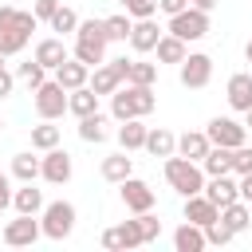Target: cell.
I'll return each mask as SVG.
<instances>
[{
    "instance_id": "cell-16",
    "label": "cell",
    "mask_w": 252,
    "mask_h": 252,
    "mask_svg": "<svg viewBox=\"0 0 252 252\" xmlns=\"http://www.w3.org/2000/svg\"><path fill=\"white\" fill-rule=\"evenodd\" d=\"M224 94H228V106L232 110H252V75L248 71H236L232 79H228V87H224Z\"/></svg>"
},
{
    "instance_id": "cell-29",
    "label": "cell",
    "mask_w": 252,
    "mask_h": 252,
    "mask_svg": "<svg viewBox=\"0 0 252 252\" xmlns=\"http://www.w3.org/2000/svg\"><path fill=\"white\" fill-rule=\"evenodd\" d=\"M130 173H134V158H126V150H122V154L102 158V177H106V181H114V185H118V181H126Z\"/></svg>"
},
{
    "instance_id": "cell-27",
    "label": "cell",
    "mask_w": 252,
    "mask_h": 252,
    "mask_svg": "<svg viewBox=\"0 0 252 252\" xmlns=\"http://www.w3.org/2000/svg\"><path fill=\"white\" fill-rule=\"evenodd\" d=\"M12 205H16V213H43V189H35L32 181H24V189H16L12 193Z\"/></svg>"
},
{
    "instance_id": "cell-43",
    "label": "cell",
    "mask_w": 252,
    "mask_h": 252,
    "mask_svg": "<svg viewBox=\"0 0 252 252\" xmlns=\"http://www.w3.org/2000/svg\"><path fill=\"white\" fill-rule=\"evenodd\" d=\"M55 8H59V0H35V16H39V20H51Z\"/></svg>"
},
{
    "instance_id": "cell-2",
    "label": "cell",
    "mask_w": 252,
    "mask_h": 252,
    "mask_svg": "<svg viewBox=\"0 0 252 252\" xmlns=\"http://www.w3.org/2000/svg\"><path fill=\"white\" fill-rule=\"evenodd\" d=\"M106 20H79L75 28V59H83L87 67H98L106 63Z\"/></svg>"
},
{
    "instance_id": "cell-22",
    "label": "cell",
    "mask_w": 252,
    "mask_h": 252,
    "mask_svg": "<svg viewBox=\"0 0 252 252\" xmlns=\"http://www.w3.org/2000/svg\"><path fill=\"white\" fill-rule=\"evenodd\" d=\"M209 240H205V228L201 224H193V220H185L177 232H173V248L177 252H201Z\"/></svg>"
},
{
    "instance_id": "cell-35",
    "label": "cell",
    "mask_w": 252,
    "mask_h": 252,
    "mask_svg": "<svg viewBox=\"0 0 252 252\" xmlns=\"http://www.w3.org/2000/svg\"><path fill=\"white\" fill-rule=\"evenodd\" d=\"M130 32H134V16L130 12H122V16H106V35L110 39H130Z\"/></svg>"
},
{
    "instance_id": "cell-5",
    "label": "cell",
    "mask_w": 252,
    "mask_h": 252,
    "mask_svg": "<svg viewBox=\"0 0 252 252\" xmlns=\"http://www.w3.org/2000/svg\"><path fill=\"white\" fill-rule=\"evenodd\" d=\"M39 224H43V236H47V240H67V236L75 232V205H71V201H51V205H43Z\"/></svg>"
},
{
    "instance_id": "cell-49",
    "label": "cell",
    "mask_w": 252,
    "mask_h": 252,
    "mask_svg": "<svg viewBox=\"0 0 252 252\" xmlns=\"http://www.w3.org/2000/svg\"><path fill=\"white\" fill-rule=\"evenodd\" d=\"M244 59H248V63H252V39H248V47H244Z\"/></svg>"
},
{
    "instance_id": "cell-17",
    "label": "cell",
    "mask_w": 252,
    "mask_h": 252,
    "mask_svg": "<svg viewBox=\"0 0 252 252\" xmlns=\"http://www.w3.org/2000/svg\"><path fill=\"white\" fill-rule=\"evenodd\" d=\"M165 32L154 24V16L150 20H134V32H130V47L138 51V55H146V51H154L158 47V39H161Z\"/></svg>"
},
{
    "instance_id": "cell-10",
    "label": "cell",
    "mask_w": 252,
    "mask_h": 252,
    "mask_svg": "<svg viewBox=\"0 0 252 252\" xmlns=\"http://www.w3.org/2000/svg\"><path fill=\"white\" fill-rule=\"evenodd\" d=\"M39 236H43V224H39L32 213H20L16 220L4 224V244H8V248H28V244H35Z\"/></svg>"
},
{
    "instance_id": "cell-37",
    "label": "cell",
    "mask_w": 252,
    "mask_h": 252,
    "mask_svg": "<svg viewBox=\"0 0 252 252\" xmlns=\"http://www.w3.org/2000/svg\"><path fill=\"white\" fill-rule=\"evenodd\" d=\"M47 24H51V32L67 35V32H75V28H79V16H75V12L67 8V4H59V8H55V16H51Z\"/></svg>"
},
{
    "instance_id": "cell-50",
    "label": "cell",
    "mask_w": 252,
    "mask_h": 252,
    "mask_svg": "<svg viewBox=\"0 0 252 252\" xmlns=\"http://www.w3.org/2000/svg\"><path fill=\"white\" fill-rule=\"evenodd\" d=\"M118 4H122V8H126V4H130V0H118Z\"/></svg>"
},
{
    "instance_id": "cell-7",
    "label": "cell",
    "mask_w": 252,
    "mask_h": 252,
    "mask_svg": "<svg viewBox=\"0 0 252 252\" xmlns=\"http://www.w3.org/2000/svg\"><path fill=\"white\" fill-rule=\"evenodd\" d=\"M169 35H177V39H185V43L205 39V35H209V12H201V8L189 4L185 12L169 16Z\"/></svg>"
},
{
    "instance_id": "cell-40",
    "label": "cell",
    "mask_w": 252,
    "mask_h": 252,
    "mask_svg": "<svg viewBox=\"0 0 252 252\" xmlns=\"http://www.w3.org/2000/svg\"><path fill=\"white\" fill-rule=\"evenodd\" d=\"M232 173H236V177H240V173H252V146H248V142L232 150Z\"/></svg>"
},
{
    "instance_id": "cell-38",
    "label": "cell",
    "mask_w": 252,
    "mask_h": 252,
    "mask_svg": "<svg viewBox=\"0 0 252 252\" xmlns=\"http://www.w3.org/2000/svg\"><path fill=\"white\" fill-rule=\"evenodd\" d=\"M232 236H236V232H232V228H228V224H224L220 217H217L213 224H205V240H209V244H217V248H224V244H228Z\"/></svg>"
},
{
    "instance_id": "cell-53",
    "label": "cell",
    "mask_w": 252,
    "mask_h": 252,
    "mask_svg": "<svg viewBox=\"0 0 252 252\" xmlns=\"http://www.w3.org/2000/svg\"><path fill=\"white\" fill-rule=\"evenodd\" d=\"M0 63H4V55H0Z\"/></svg>"
},
{
    "instance_id": "cell-44",
    "label": "cell",
    "mask_w": 252,
    "mask_h": 252,
    "mask_svg": "<svg viewBox=\"0 0 252 252\" xmlns=\"http://www.w3.org/2000/svg\"><path fill=\"white\" fill-rule=\"evenodd\" d=\"M158 8H161L165 16H177V12H185V8H189V0H158Z\"/></svg>"
},
{
    "instance_id": "cell-21",
    "label": "cell",
    "mask_w": 252,
    "mask_h": 252,
    "mask_svg": "<svg viewBox=\"0 0 252 252\" xmlns=\"http://www.w3.org/2000/svg\"><path fill=\"white\" fill-rule=\"evenodd\" d=\"M146 134H150V126L142 122V118H126L122 126H118V146L130 154V150H146Z\"/></svg>"
},
{
    "instance_id": "cell-26",
    "label": "cell",
    "mask_w": 252,
    "mask_h": 252,
    "mask_svg": "<svg viewBox=\"0 0 252 252\" xmlns=\"http://www.w3.org/2000/svg\"><path fill=\"white\" fill-rule=\"evenodd\" d=\"M201 169H205V177L232 173V150H228V146H213V150L201 158Z\"/></svg>"
},
{
    "instance_id": "cell-13",
    "label": "cell",
    "mask_w": 252,
    "mask_h": 252,
    "mask_svg": "<svg viewBox=\"0 0 252 252\" xmlns=\"http://www.w3.org/2000/svg\"><path fill=\"white\" fill-rule=\"evenodd\" d=\"M138 244H146V240H142V228H138V217H134V220H122V224H114V228L102 232V248H110V252L138 248Z\"/></svg>"
},
{
    "instance_id": "cell-32",
    "label": "cell",
    "mask_w": 252,
    "mask_h": 252,
    "mask_svg": "<svg viewBox=\"0 0 252 252\" xmlns=\"http://www.w3.org/2000/svg\"><path fill=\"white\" fill-rule=\"evenodd\" d=\"M220 220H224L232 232H244V228L252 224V209H248V201H232V205H224V209H220Z\"/></svg>"
},
{
    "instance_id": "cell-36",
    "label": "cell",
    "mask_w": 252,
    "mask_h": 252,
    "mask_svg": "<svg viewBox=\"0 0 252 252\" xmlns=\"http://www.w3.org/2000/svg\"><path fill=\"white\" fill-rule=\"evenodd\" d=\"M16 75H20V79H24V83H28L32 91H35V87H39V83L47 79V67H43V63H39V59L32 55L28 63H20V67H16Z\"/></svg>"
},
{
    "instance_id": "cell-30",
    "label": "cell",
    "mask_w": 252,
    "mask_h": 252,
    "mask_svg": "<svg viewBox=\"0 0 252 252\" xmlns=\"http://www.w3.org/2000/svg\"><path fill=\"white\" fill-rule=\"evenodd\" d=\"M154 51H158V63H177V67H181V59L189 55V51H185V39H177V35H169V32L158 39Z\"/></svg>"
},
{
    "instance_id": "cell-34",
    "label": "cell",
    "mask_w": 252,
    "mask_h": 252,
    "mask_svg": "<svg viewBox=\"0 0 252 252\" xmlns=\"http://www.w3.org/2000/svg\"><path fill=\"white\" fill-rule=\"evenodd\" d=\"M158 67H161V63H142V59H130V79H126V83L154 87V83H158Z\"/></svg>"
},
{
    "instance_id": "cell-12",
    "label": "cell",
    "mask_w": 252,
    "mask_h": 252,
    "mask_svg": "<svg viewBox=\"0 0 252 252\" xmlns=\"http://www.w3.org/2000/svg\"><path fill=\"white\" fill-rule=\"evenodd\" d=\"M118 193H122V205L130 209V213H150L154 209V189L142 181V177H126V181H118Z\"/></svg>"
},
{
    "instance_id": "cell-18",
    "label": "cell",
    "mask_w": 252,
    "mask_h": 252,
    "mask_svg": "<svg viewBox=\"0 0 252 252\" xmlns=\"http://www.w3.org/2000/svg\"><path fill=\"white\" fill-rule=\"evenodd\" d=\"M220 217V205H213L205 193H193V197H185V220H193V224H213Z\"/></svg>"
},
{
    "instance_id": "cell-19",
    "label": "cell",
    "mask_w": 252,
    "mask_h": 252,
    "mask_svg": "<svg viewBox=\"0 0 252 252\" xmlns=\"http://www.w3.org/2000/svg\"><path fill=\"white\" fill-rule=\"evenodd\" d=\"M55 79H59L67 91H75V87H87V83H91V67H87L83 59H71V55H67V59L55 67Z\"/></svg>"
},
{
    "instance_id": "cell-46",
    "label": "cell",
    "mask_w": 252,
    "mask_h": 252,
    "mask_svg": "<svg viewBox=\"0 0 252 252\" xmlns=\"http://www.w3.org/2000/svg\"><path fill=\"white\" fill-rule=\"evenodd\" d=\"M240 201L252 205V173H240Z\"/></svg>"
},
{
    "instance_id": "cell-39",
    "label": "cell",
    "mask_w": 252,
    "mask_h": 252,
    "mask_svg": "<svg viewBox=\"0 0 252 252\" xmlns=\"http://www.w3.org/2000/svg\"><path fill=\"white\" fill-rule=\"evenodd\" d=\"M134 217H138V228H142V240H146V244L161 236V220H158L154 213H134Z\"/></svg>"
},
{
    "instance_id": "cell-1",
    "label": "cell",
    "mask_w": 252,
    "mask_h": 252,
    "mask_svg": "<svg viewBox=\"0 0 252 252\" xmlns=\"http://www.w3.org/2000/svg\"><path fill=\"white\" fill-rule=\"evenodd\" d=\"M39 28V16L35 12H20V8H0V55H20L32 39V32Z\"/></svg>"
},
{
    "instance_id": "cell-23",
    "label": "cell",
    "mask_w": 252,
    "mask_h": 252,
    "mask_svg": "<svg viewBox=\"0 0 252 252\" xmlns=\"http://www.w3.org/2000/svg\"><path fill=\"white\" fill-rule=\"evenodd\" d=\"M67 110H71L75 118L94 114V110H98V94H94V87H91V83H87V87H75V91L67 94Z\"/></svg>"
},
{
    "instance_id": "cell-41",
    "label": "cell",
    "mask_w": 252,
    "mask_h": 252,
    "mask_svg": "<svg viewBox=\"0 0 252 252\" xmlns=\"http://www.w3.org/2000/svg\"><path fill=\"white\" fill-rule=\"evenodd\" d=\"M126 12H130L134 20H150V16L158 12V0H130V4H126Z\"/></svg>"
},
{
    "instance_id": "cell-11",
    "label": "cell",
    "mask_w": 252,
    "mask_h": 252,
    "mask_svg": "<svg viewBox=\"0 0 252 252\" xmlns=\"http://www.w3.org/2000/svg\"><path fill=\"white\" fill-rule=\"evenodd\" d=\"M209 79H213V59L205 51H193L181 59V87L185 91H201V87H209Z\"/></svg>"
},
{
    "instance_id": "cell-42",
    "label": "cell",
    "mask_w": 252,
    "mask_h": 252,
    "mask_svg": "<svg viewBox=\"0 0 252 252\" xmlns=\"http://www.w3.org/2000/svg\"><path fill=\"white\" fill-rule=\"evenodd\" d=\"M12 87H16V75L0 63V98H8V94H12Z\"/></svg>"
},
{
    "instance_id": "cell-9",
    "label": "cell",
    "mask_w": 252,
    "mask_h": 252,
    "mask_svg": "<svg viewBox=\"0 0 252 252\" xmlns=\"http://www.w3.org/2000/svg\"><path fill=\"white\" fill-rule=\"evenodd\" d=\"M205 134H209L213 146H228V150H236V146L248 142V126L236 122V118H228V114H217V118L205 126Z\"/></svg>"
},
{
    "instance_id": "cell-6",
    "label": "cell",
    "mask_w": 252,
    "mask_h": 252,
    "mask_svg": "<svg viewBox=\"0 0 252 252\" xmlns=\"http://www.w3.org/2000/svg\"><path fill=\"white\" fill-rule=\"evenodd\" d=\"M32 94H35V114H39V118H51V122H55V118L67 114V94H71V91H67L59 79H43Z\"/></svg>"
},
{
    "instance_id": "cell-51",
    "label": "cell",
    "mask_w": 252,
    "mask_h": 252,
    "mask_svg": "<svg viewBox=\"0 0 252 252\" xmlns=\"http://www.w3.org/2000/svg\"><path fill=\"white\" fill-rule=\"evenodd\" d=\"M0 130H4V118H0Z\"/></svg>"
},
{
    "instance_id": "cell-20",
    "label": "cell",
    "mask_w": 252,
    "mask_h": 252,
    "mask_svg": "<svg viewBox=\"0 0 252 252\" xmlns=\"http://www.w3.org/2000/svg\"><path fill=\"white\" fill-rule=\"evenodd\" d=\"M209 150H213V142H209V134H205V130H185V134L177 138V154H181V158H189V161H201Z\"/></svg>"
},
{
    "instance_id": "cell-14",
    "label": "cell",
    "mask_w": 252,
    "mask_h": 252,
    "mask_svg": "<svg viewBox=\"0 0 252 252\" xmlns=\"http://www.w3.org/2000/svg\"><path fill=\"white\" fill-rule=\"evenodd\" d=\"M43 181H51V185H67L71 181V154L67 150H43V173H39Z\"/></svg>"
},
{
    "instance_id": "cell-15",
    "label": "cell",
    "mask_w": 252,
    "mask_h": 252,
    "mask_svg": "<svg viewBox=\"0 0 252 252\" xmlns=\"http://www.w3.org/2000/svg\"><path fill=\"white\" fill-rule=\"evenodd\" d=\"M205 197L213 201V205H232V201H240V181H232V173H217V177H209L205 181Z\"/></svg>"
},
{
    "instance_id": "cell-45",
    "label": "cell",
    "mask_w": 252,
    "mask_h": 252,
    "mask_svg": "<svg viewBox=\"0 0 252 252\" xmlns=\"http://www.w3.org/2000/svg\"><path fill=\"white\" fill-rule=\"evenodd\" d=\"M0 205H12V181L4 169H0Z\"/></svg>"
},
{
    "instance_id": "cell-24",
    "label": "cell",
    "mask_w": 252,
    "mask_h": 252,
    "mask_svg": "<svg viewBox=\"0 0 252 252\" xmlns=\"http://www.w3.org/2000/svg\"><path fill=\"white\" fill-rule=\"evenodd\" d=\"M79 138L87 142V146H98V142H106L110 138V130H106V118L94 110V114H83L79 118Z\"/></svg>"
},
{
    "instance_id": "cell-48",
    "label": "cell",
    "mask_w": 252,
    "mask_h": 252,
    "mask_svg": "<svg viewBox=\"0 0 252 252\" xmlns=\"http://www.w3.org/2000/svg\"><path fill=\"white\" fill-rule=\"evenodd\" d=\"M244 126H248V130H252V110H244Z\"/></svg>"
},
{
    "instance_id": "cell-8",
    "label": "cell",
    "mask_w": 252,
    "mask_h": 252,
    "mask_svg": "<svg viewBox=\"0 0 252 252\" xmlns=\"http://www.w3.org/2000/svg\"><path fill=\"white\" fill-rule=\"evenodd\" d=\"M126 79H130V59L122 55V59L98 63V67H94V79H91V87H94V94L102 98V94H114V91H118Z\"/></svg>"
},
{
    "instance_id": "cell-3",
    "label": "cell",
    "mask_w": 252,
    "mask_h": 252,
    "mask_svg": "<svg viewBox=\"0 0 252 252\" xmlns=\"http://www.w3.org/2000/svg\"><path fill=\"white\" fill-rule=\"evenodd\" d=\"M154 106H158V98H154V87L126 83V87H118V91L110 94V114H114L118 122H126V118H146Z\"/></svg>"
},
{
    "instance_id": "cell-25",
    "label": "cell",
    "mask_w": 252,
    "mask_h": 252,
    "mask_svg": "<svg viewBox=\"0 0 252 252\" xmlns=\"http://www.w3.org/2000/svg\"><path fill=\"white\" fill-rule=\"evenodd\" d=\"M146 154L169 158V154H177V138H173L165 126H150V134H146Z\"/></svg>"
},
{
    "instance_id": "cell-4",
    "label": "cell",
    "mask_w": 252,
    "mask_h": 252,
    "mask_svg": "<svg viewBox=\"0 0 252 252\" xmlns=\"http://www.w3.org/2000/svg\"><path fill=\"white\" fill-rule=\"evenodd\" d=\"M165 181L181 193V197H193V193H205V169H201V161H189V158H181V154H169L165 158Z\"/></svg>"
},
{
    "instance_id": "cell-33",
    "label": "cell",
    "mask_w": 252,
    "mask_h": 252,
    "mask_svg": "<svg viewBox=\"0 0 252 252\" xmlns=\"http://www.w3.org/2000/svg\"><path fill=\"white\" fill-rule=\"evenodd\" d=\"M55 146H59V126H51V118L32 126V150H55Z\"/></svg>"
},
{
    "instance_id": "cell-31",
    "label": "cell",
    "mask_w": 252,
    "mask_h": 252,
    "mask_svg": "<svg viewBox=\"0 0 252 252\" xmlns=\"http://www.w3.org/2000/svg\"><path fill=\"white\" fill-rule=\"evenodd\" d=\"M43 173V158H35V154H16L12 158V177H20V181H35Z\"/></svg>"
},
{
    "instance_id": "cell-52",
    "label": "cell",
    "mask_w": 252,
    "mask_h": 252,
    "mask_svg": "<svg viewBox=\"0 0 252 252\" xmlns=\"http://www.w3.org/2000/svg\"><path fill=\"white\" fill-rule=\"evenodd\" d=\"M0 213H4V205H0Z\"/></svg>"
},
{
    "instance_id": "cell-47",
    "label": "cell",
    "mask_w": 252,
    "mask_h": 252,
    "mask_svg": "<svg viewBox=\"0 0 252 252\" xmlns=\"http://www.w3.org/2000/svg\"><path fill=\"white\" fill-rule=\"evenodd\" d=\"M189 4H193V8H201V12H213V8H217V0H189Z\"/></svg>"
},
{
    "instance_id": "cell-28",
    "label": "cell",
    "mask_w": 252,
    "mask_h": 252,
    "mask_svg": "<svg viewBox=\"0 0 252 252\" xmlns=\"http://www.w3.org/2000/svg\"><path fill=\"white\" fill-rule=\"evenodd\" d=\"M35 59H39L47 71H55V67L67 59V43H63V39H39V43H35Z\"/></svg>"
}]
</instances>
